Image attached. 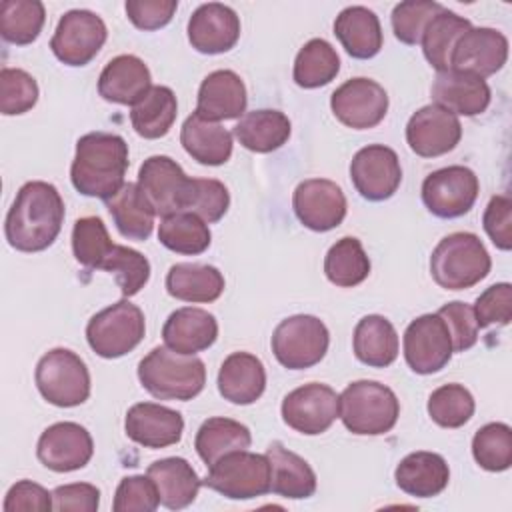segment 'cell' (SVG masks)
I'll return each instance as SVG.
<instances>
[{"label":"cell","instance_id":"6f0895ef","mask_svg":"<svg viewBox=\"0 0 512 512\" xmlns=\"http://www.w3.org/2000/svg\"><path fill=\"white\" fill-rule=\"evenodd\" d=\"M50 508H54L52 494L32 480L16 482L4 498V512H48Z\"/></svg>","mask_w":512,"mask_h":512},{"label":"cell","instance_id":"8fae6325","mask_svg":"<svg viewBox=\"0 0 512 512\" xmlns=\"http://www.w3.org/2000/svg\"><path fill=\"white\" fill-rule=\"evenodd\" d=\"M478 176L466 166H446L422 182V202L438 218H458L470 212L478 198Z\"/></svg>","mask_w":512,"mask_h":512},{"label":"cell","instance_id":"8d00e7d4","mask_svg":"<svg viewBox=\"0 0 512 512\" xmlns=\"http://www.w3.org/2000/svg\"><path fill=\"white\" fill-rule=\"evenodd\" d=\"M250 444L252 434L248 426L224 416L204 420L194 438V448L208 468L222 456L236 450H246L250 448Z\"/></svg>","mask_w":512,"mask_h":512},{"label":"cell","instance_id":"bcb514c9","mask_svg":"<svg viewBox=\"0 0 512 512\" xmlns=\"http://www.w3.org/2000/svg\"><path fill=\"white\" fill-rule=\"evenodd\" d=\"M474 396L462 384H444L428 398V414L442 428H460L474 414Z\"/></svg>","mask_w":512,"mask_h":512},{"label":"cell","instance_id":"7a4b0ae2","mask_svg":"<svg viewBox=\"0 0 512 512\" xmlns=\"http://www.w3.org/2000/svg\"><path fill=\"white\" fill-rule=\"evenodd\" d=\"M126 168L128 144L122 136L110 132H88L76 142L70 180L80 194L106 202L126 184Z\"/></svg>","mask_w":512,"mask_h":512},{"label":"cell","instance_id":"7c38bea8","mask_svg":"<svg viewBox=\"0 0 512 512\" xmlns=\"http://www.w3.org/2000/svg\"><path fill=\"white\" fill-rule=\"evenodd\" d=\"M282 420L292 430L316 436L326 432L340 414L338 394L320 382H310L288 392L282 400Z\"/></svg>","mask_w":512,"mask_h":512},{"label":"cell","instance_id":"603a6c76","mask_svg":"<svg viewBox=\"0 0 512 512\" xmlns=\"http://www.w3.org/2000/svg\"><path fill=\"white\" fill-rule=\"evenodd\" d=\"M246 102L248 96L242 78L232 70H214L198 88L194 112L212 122L234 120L244 116Z\"/></svg>","mask_w":512,"mask_h":512},{"label":"cell","instance_id":"f5cc1de1","mask_svg":"<svg viewBox=\"0 0 512 512\" xmlns=\"http://www.w3.org/2000/svg\"><path fill=\"white\" fill-rule=\"evenodd\" d=\"M472 310L478 328L506 326L512 318V286L508 282L492 284L476 298Z\"/></svg>","mask_w":512,"mask_h":512},{"label":"cell","instance_id":"d4e9b609","mask_svg":"<svg viewBox=\"0 0 512 512\" xmlns=\"http://www.w3.org/2000/svg\"><path fill=\"white\" fill-rule=\"evenodd\" d=\"M162 338L170 350L194 356L196 352L208 350L216 342L218 322L204 308L184 306L166 318L162 326Z\"/></svg>","mask_w":512,"mask_h":512},{"label":"cell","instance_id":"60d3db41","mask_svg":"<svg viewBox=\"0 0 512 512\" xmlns=\"http://www.w3.org/2000/svg\"><path fill=\"white\" fill-rule=\"evenodd\" d=\"M340 70V58L324 38L308 40L294 60L292 78L300 88H320L330 84Z\"/></svg>","mask_w":512,"mask_h":512},{"label":"cell","instance_id":"4dcf8cb0","mask_svg":"<svg viewBox=\"0 0 512 512\" xmlns=\"http://www.w3.org/2000/svg\"><path fill=\"white\" fill-rule=\"evenodd\" d=\"M334 34L344 50L358 60L374 58L382 48L378 16L366 6H348L334 20Z\"/></svg>","mask_w":512,"mask_h":512},{"label":"cell","instance_id":"7402d4cb","mask_svg":"<svg viewBox=\"0 0 512 512\" xmlns=\"http://www.w3.org/2000/svg\"><path fill=\"white\" fill-rule=\"evenodd\" d=\"M240 38L238 14L220 2L198 6L188 20V40L202 54H222L236 46Z\"/></svg>","mask_w":512,"mask_h":512},{"label":"cell","instance_id":"d6986e66","mask_svg":"<svg viewBox=\"0 0 512 512\" xmlns=\"http://www.w3.org/2000/svg\"><path fill=\"white\" fill-rule=\"evenodd\" d=\"M94 454L90 432L76 422H56L48 426L36 444L38 460L54 472L84 468Z\"/></svg>","mask_w":512,"mask_h":512},{"label":"cell","instance_id":"7dc6e473","mask_svg":"<svg viewBox=\"0 0 512 512\" xmlns=\"http://www.w3.org/2000/svg\"><path fill=\"white\" fill-rule=\"evenodd\" d=\"M114 242L108 236V230L98 216H84L74 222L72 228V252L74 258L86 266L98 270Z\"/></svg>","mask_w":512,"mask_h":512},{"label":"cell","instance_id":"f907efd6","mask_svg":"<svg viewBox=\"0 0 512 512\" xmlns=\"http://www.w3.org/2000/svg\"><path fill=\"white\" fill-rule=\"evenodd\" d=\"M230 206L228 188L214 178H192L190 196L184 212H194L206 224L218 222Z\"/></svg>","mask_w":512,"mask_h":512},{"label":"cell","instance_id":"1f68e13d","mask_svg":"<svg viewBox=\"0 0 512 512\" xmlns=\"http://www.w3.org/2000/svg\"><path fill=\"white\" fill-rule=\"evenodd\" d=\"M184 150L204 166L226 164L232 156V134L218 122L190 114L180 130Z\"/></svg>","mask_w":512,"mask_h":512},{"label":"cell","instance_id":"9c48e42d","mask_svg":"<svg viewBox=\"0 0 512 512\" xmlns=\"http://www.w3.org/2000/svg\"><path fill=\"white\" fill-rule=\"evenodd\" d=\"M330 334L326 324L310 314L282 320L272 334V352L288 370H304L318 364L328 352Z\"/></svg>","mask_w":512,"mask_h":512},{"label":"cell","instance_id":"f1b7e54d","mask_svg":"<svg viewBox=\"0 0 512 512\" xmlns=\"http://www.w3.org/2000/svg\"><path fill=\"white\" fill-rule=\"evenodd\" d=\"M266 456L270 462V492L290 500L310 498L316 492V474L302 456L284 448L278 440L266 448Z\"/></svg>","mask_w":512,"mask_h":512},{"label":"cell","instance_id":"6da1fadb","mask_svg":"<svg viewBox=\"0 0 512 512\" xmlns=\"http://www.w3.org/2000/svg\"><path fill=\"white\" fill-rule=\"evenodd\" d=\"M64 222V200L54 184L26 182L6 214L4 234L20 252H40L52 246Z\"/></svg>","mask_w":512,"mask_h":512},{"label":"cell","instance_id":"2e32d148","mask_svg":"<svg viewBox=\"0 0 512 512\" xmlns=\"http://www.w3.org/2000/svg\"><path fill=\"white\" fill-rule=\"evenodd\" d=\"M330 108L344 126L366 130L384 120L388 112V94L376 80L350 78L332 92Z\"/></svg>","mask_w":512,"mask_h":512},{"label":"cell","instance_id":"44dd1931","mask_svg":"<svg viewBox=\"0 0 512 512\" xmlns=\"http://www.w3.org/2000/svg\"><path fill=\"white\" fill-rule=\"evenodd\" d=\"M124 430L132 442L156 450L180 442L184 418L180 412L168 406L156 402H138L128 408Z\"/></svg>","mask_w":512,"mask_h":512},{"label":"cell","instance_id":"c3c4849f","mask_svg":"<svg viewBox=\"0 0 512 512\" xmlns=\"http://www.w3.org/2000/svg\"><path fill=\"white\" fill-rule=\"evenodd\" d=\"M38 102V84L22 68L0 70V112L4 116H18L32 110Z\"/></svg>","mask_w":512,"mask_h":512},{"label":"cell","instance_id":"cb8c5ba5","mask_svg":"<svg viewBox=\"0 0 512 512\" xmlns=\"http://www.w3.org/2000/svg\"><path fill=\"white\" fill-rule=\"evenodd\" d=\"M490 98V86L484 78L458 70L438 72L432 84L434 104L446 108L456 116L482 114L488 108Z\"/></svg>","mask_w":512,"mask_h":512},{"label":"cell","instance_id":"680465c9","mask_svg":"<svg viewBox=\"0 0 512 512\" xmlns=\"http://www.w3.org/2000/svg\"><path fill=\"white\" fill-rule=\"evenodd\" d=\"M54 510L58 512H96L100 506V490L88 482H74L54 488Z\"/></svg>","mask_w":512,"mask_h":512},{"label":"cell","instance_id":"f6af8a7d","mask_svg":"<svg viewBox=\"0 0 512 512\" xmlns=\"http://www.w3.org/2000/svg\"><path fill=\"white\" fill-rule=\"evenodd\" d=\"M472 456L488 472H504L512 464V428L504 422L482 426L472 438Z\"/></svg>","mask_w":512,"mask_h":512},{"label":"cell","instance_id":"277c9868","mask_svg":"<svg viewBox=\"0 0 512 512\" xmlns=\"http://www.w3.org/2000/svg\"><path fill=\"white\" fill-rule=\"evenodd\" d=\"M490 268V254L472 232L444 236L430 256V274L434 282L446 290L472 288L488 276Z\"/></svg>","mask_w":512,"mask_h":512},{"label":"cell","instance_id":"d6a6232c","mask_svg":"<svg viewBox=\"0 0 512 512\" xmlns=\"http://www.w3.org/2000/svg\"><path fill=\"white\" fill-rule=\"evenodd\" d=\"M166 290L172 298L192 304H206L224 292V276L210 264L180 262L170 266L166 274Z\"/></svg>","mask_w":512,"mask_h":512},{"label":"cell","instance_id":"3957f363","mask_svg":"<svg viewBox=\"0 0 512 512\" xmlns=\"http://www.w3.org/2000/svg\"><path fill=\"white\" fill-rule=\"evenodd\" d=\"M138 380L158 400L186 402L204 390L206 368L196 356L156 346L140 360Z\"/></svg>","mask_w":512,"mask_h":512},{"label":"cell","instance_id":"ba28073f","mask_svg":"<svg viewBox=\"0 0 512 512\" xmlns=\"http://www.w3.org/2000/svg\"><path fill=\"white\" fill-rule=\"evenodd\" d=\"M144 332L142 310L128 300H120L88 320L86 340L98 356L120 358L142 342Z\"/></svg>","mask_w":512,"mask_h":512},{"label":"cell","instance_id":"d590c367","mask_svg":"<svg viewBox=\"0 0 512 512\" xmlns=\"http://www.w3.org/2000/svg\"><path fill=\"white\" fill-rule=\"evenodd\" d=\"M232 134L246 150L268 154L288 142L290 120L280 110H252L238 120Z\"/></svg>","mask_w":512,"mask_h":512},{"label":"cell","instance_id":"f35d334b","mask_svg":"<svg viewBox=\"0 0 512 512\" xmlns=\"http://www.w3.org/2000/svg\"><path fill=\"white\" fill-rule=\"evenodd\" d=\"M470 28H472V24L468 18L442 8L428 22V26L422 34V40H420L424 58L428 60V64L438 72L450 70L452 50H454L456 42L460 40V36H464Z\"/></svg>","mask_w":512,"mask_h":512},{"label":"cell","instance_id":"74e56055","mask_svg":"<svg viewBox=\"0 0 512 512\" xmlns=\"http://www.w3.org/2000/svg\"><path fill=\"white\" fill-rule=\"evenodd\" d=\"M178 114L176 94L168 86H152L130 110V122L138 136L146 140L162 138L170 132Z\"/></svg>","mask_w":512,"mask_h":512},{"label":"cell","instance_id":"5bb4252c","mask_svg":"<svg viewBox=\"0 0 512 512\" xmlns=\"http://www.w3.org/2000/svg\"><path fill=\"white\" fill-rule=\"evenodd\" d=\"M350 178L362 198L370 202L388 200L402 182L398 154L384 144L364 146L350 162Z\"/></svg>","mask_w":512,"mask_h":512},{"label":"cell","instance_id":"11a10c76","mask_svg":"<svg viewBox=\"0 0 512 512\" xmlns=\"http://www.w3.org/2000/svg\"><path fill=\"white\" fill-rule=\"evenodd\" d=\"M482 224L496 248L510 250L512 248V200H510V196H506V194L492 196L484 210Z\"/></svg>","mask_w":512,"mask_h":512},{"label":"cell","instance_id":"4fadbf2b","mask_svg":"<svg viewBox=\"0 0 512 512\" xmlns=\"http://www.w3.org/2000/svg\"><path fill=\"white\" fill-rule=\"evenodd\" d=\"M190 184L192 178L170 156H150L138 170V186L162 218L186 210Z\"/></svg>","mask_w":512,"mask_h":512},{"label":"cell","instance_id":"83f0119b","mask_svg":"<svg viewBox=\"0 0 512 512\" xmlns=\"http://www.w3.org/2000/svg\"><path fill=\"white\" fill-rule=\"evenodd\" d=\"M394 480L408 496L432 498L448 486L450 468L440 454L418 450L400 460L394 470Z\"/></svg>","mask_w":512,"mask_h":512},{"label":"cell","instance_id":"ee69618b","mask_svg":"<svg viewBox=\"0 0 512 512\" xmlns=\"http://www.w3.org/2000/svg\"><path fill=\"white\" fill-rule=\"evenodd\" d=\"M98 270H106L116 276L118 288L124 298L138 294L150 278L148 258L142 252L122 244H114L110 248Z\"/></svg>","mask_w":512,"mask_h":512},{"label":"cell","instance_id":"5b68a950","mask_svg":"<svg viewBox=\"0 0 512 512\" xmlns=\"http://www.w3.org/2000/svg\"><path fill=\"white\" fill-rule=\"evenodd\" d=\"M342 424L358 436H380L396 426L400 402L396 394L374 380H356L338 396Z\"/></svg>","mask_w":512,"mask_h":512},{"label":"cell","instance_id":"52a82bcc","mask_svg":"<svg viewBox=\"0 0 512 512\" xmlns=\"http://www.w3.org/2000/svg\"><path fill=\"white\" fill-rule=\"evenodd\" d=\"M202 486L230 500H252L270 492V462L266 454L236 450L214 462Z\"/></svg>","mask_w":512,"mask_h":512},{"label":"cell","instance_id":"816d5d0a","mask_svg":"<svg viewBox=\"0 0 512 512\" xmlns=\"http://www.w3.org/2000/svg\"><path fill=\"white\" fill-rule=\"evenodd\" d=\"M158 506V490L148 474L122 478L112 502L114 512H154Z\"/></svg>","mask_w":512,"mask_h":512},{"label":"cell","instance_id":"7bdbcfd3","mask_svg":"<svg viewBox=\"0 0 512 512\" xmlns=\"http://www.w3.org/2000/svg\"><path fill=\"white\" fill-rule=\"evenodd\" d=\"M46 10L40 0H2L0 34L16 46L32 44L44 26Z\"/></svg>","mask_w":512,"mask_h":512},{"label":"cell","instance_id":"836d02e7","mask_svg":"<svg viewBox=\"0 0 512 512\" xmlns=\"http://www.w3.org/2000/svg\"><path fill=\"white\" fill-rule=\"evenodd\" d=\"M106 208L118 228L128 240L144 242L154 230V208L138 182L124 184L112 198L106 200Z\"/></svg>","mask_w":512,"mask_h":512},{"label":"cell","instance_id":"4316f807","mask_svg":"<svg viewBox=\"0 0 512 512\" xmlns=\"http://www.w3.org/2000/svg\"><path fill=\"white\" fill-rule=\"evenodd\" d=\"M266 388V370L250 352H232L218 370V392L224 400L240 406L254 404Z\"/></svg>","mask_w":512,"mask_h":512},{"label":"cell","instance_id":"ab89813d","mask_svg":"<svg viewBox=\"0 0 512 512\" xmlns=\"http://www.w3.org/2000/svg\"><path fill=\"white\" fill-rule=\"evenodd\" d=\"M324 274L340 288H352L364 282L370 274V258L364 252L362 242L354 236L336 240V244L326 252Z\"/></svg>","mask_w":512,"mask_h":512},{"label":"cell","instance_id":"f546056e","mask_svg":"<svg viewBox=\"0 0 512 512\" xmlns=\"http://www.w3.org/2000/svg\"><path fill=\"white\" fill-rule=\"evenodd\" d=\"M146 474L156 484L160 504L166 506L168 510H182L190 506L196 500L198 490L202 486V480L198 478L192 464L178 456L160 458L152 462Z\"/></svg>","mask_w":512,"mask_h":512},{"label":"cell","instance_id":"9f6ffc18","mask_svg":"<svg viewBox=\"0 0 512 512\" xmlns=\"http://www.w3.org/2000/svg\"><path fill=\"white\" fill-rule=\"evenodd\" d=\"M128 20L140 30H158L166 26L176 8V0H128L126 2Z\"/></svg>","mask_w":512,"mask_h":512},{"label":"cell","instance_id":"ffe728a7","mask_svg":"<svg viewBox=\"0 0 512 512\" xmlns=\"http://www.w3.org/2000/svg\"><path fill=\"white\" fill-rule=\"evenodd\" d=\"M508 60V38L494 28H470L456 42L450 58V70L474 74L480 78L496 74Z\"/></svg>","mask_w":512,"mask_h":512},{"label":"cell","instance_id":"e575fe53","mask_svg":"<svg viewBox=\"0 0 512 512\" xmlns=\"http://www.w3.org/2000/svg\"><path fill=\"white\" fill-rule=\"evenodd\" d=\"M356 358L372 368H386L398 356V334L392 322L380 314L364 316L352 338Z\"/></svg>","mask_w":512,"mask_h":512},{"label":"cell","instance_id":"30bf717a","mask_svg":"<svg viewBox=\"0 0 512 512\" xmlns=\"http://www.w3.org/2000/svg\"><path fill=\"white\" fill-rule=\"evenodd\" d=\"M108 38L104 20L90 10H68L50 40L54 56L66 66H86Z\"/></svg>","mask_w":512,"mask_h":512},{"label":"cell","instance_id":"9a60e30c","mask_svg":"<svg viewBox=\"0 0 512 512\" xmlns=\"http://www.w3.org/2000/svg\"><path fill=\"white\" fill-rule=\"evenodd\" d=\"M452 340L438 314H422L404 330V358L412 372L434 374L452 358Z\"/></svg>","mask_w":512,"mask_h":512},{"label":"cell","instance_id":"ac0fdd59","mask_svg":"<svg viewBox=\"0 0 512 512\" xmlns=\"http://www.w3.org/2000/svg\"><path fill=\"white\" fill-rule=\"evenodd\" d=\"M292 206L296 218L314 232H328L340 226L348 208L342 188L326 178L300 182L294 190Z\"/></svg>","mask_w":512,"mask_h":512},{"label":"cell","instance_id":"8992f818","mask_svg":"<svg viewBox=\"0 0 512 512\" xmlns=\"http://www.w3.org/2000/svg\"><path fill=\"white\" fill-rule=\"evenodd\" d=\"M34 380L42 398L60 408L80 406L90 396V372L68 348L48 350L36 364Z\"/></svg>","mask_w":512,"mask_h":512},{"label":"cell","instance_id":"484cf974","mask_svg":"<svg viewBox=\"0 0 512 512\" xmlns=\"http://www.w3.org/2000/svg\"><path fill=\"white\" fill-rule=\"evenodd\" d=\"M150 70L134 54H120L112 58L98 78V94L106 102L134 106L150 88Z\"/></svg>","mask_w":512,"mask_h":512},{"label":"cell","instance_id":"e0dca14e","mask_svg":"<svg viewBox=\"0 0 512 512\" xmlns=\"http://www.w3.org/2000/svg\"><path fill=\"white\" fill-rule=\"evenodd\" d=\"M460 138L462 124L458 116L438 104L422 106L406 124V142L422 158H436L454 150Z\"/></svg>","mask_w":512,"mask_h":512},{"label":"cell","instance_id":"db71d44e","mask_svg":"<svg viewBox=\"0 0 512 512\" xmlns=\"http://www.w3.org/2000/svg\"><path fill=\"white\" fill-rule=\"evenodd\" d=\"M436 314L444 320L450 332L454 352H464L478 342V324H476L472 306L460 300H454L444 304Z\"/></svg>","mask_w":512,"mask_h":512},{"label":"cell","instance_id":"681fc988","mask_svg":"<svg viewBox=\"0 0 512 512\" xmlns=\"http://www.w3.org/2000/svg\"><path fill=\"white\" fill-rule=\"evenodd\" d=\"M444 6L432 0H406L394 6L392 10V30L394 36L408 46L420 44L422 34L428 22L442 10Z\"/></svg>","mask_w":512,"mask_h":512},{"label":"cell","instance_id":"b9f144b4","mask_svg":"<svg viewBox=\"0 0 512 512\" xmlns=\"http://www.w3.org/2000/svg\"><path fill=\"white\" fill-rule=\"evenodd\" d=\"M208 224L194 212H176L164 216L158 226V240L164 248L194 256L202 254L210 246Z\"/></svg>","mask_w":512,"mask_h":512}]
</instances>
